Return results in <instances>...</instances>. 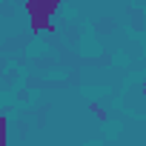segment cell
I'll list each match as a JSON object with an SVG mask.
<instances>
[{
	"mask_svg": "<svg viewBox=\"0 0 146 146\" xmlns=\"http://www.w3.org/2000/svg\"><path fill=\"white\" fill-rule=\"evenodd\" d=\"M3 143H6V117L0 115V146H3Z\"/></svg>",
	"mask_w": 146,
	"mask_h": 146,
	"instance_id": "cell-2",
	"label": "cell"
},
{
	"mask_svg": "<svg viewBox=\"0 0 146 146\" xmlns=\"http://www.w3.org/2000/svg\"><path fill=\"white\" fill-rule=\"evenodd\" d=\"M26 9H29L32 32H52V15L43 9L40 0H26Z\"/></svg>",
	"mask_w": 146,
	"mask_h": 146,
	"instance_id": "cell-1",
	"label": "cell"
}]
</instances>
